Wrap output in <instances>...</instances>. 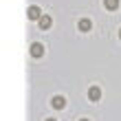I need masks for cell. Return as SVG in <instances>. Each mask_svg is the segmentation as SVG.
Instances as JSON below:
<instances>
[{"label":"cell","mask_w":121,"mask_h":121,"mask_svg":"<svg viewBox=\"0 0 121 121\" xmlns=\"http://www.w3.org/2000/svg\"><path fill=\"white\" fill-rule=\"evenodd\" d=\"M46 121H55V119H46Z\"/></svg>","instance_id":"obj_8"},{"label":"cell","mask_w":121,"mask_h":121,"mask_svg":"<svg viewBox=\"0 0 121 121\" xmlns=\"http://www.w3.org/2000/svg\"><path fill=\"white\" fill-rule=\"evenodd\" d=\"M31 53L35 55V57H40V55H42V53H44V48H42L40 44H33V46H31Z\"/></svg>","instance_id":"obj_3"},{"label":"cell","mask_w":121,"mask_h":121,"mask_svg":"<svg viewBox=\"0 0 121 121\" xmlns=\"http://www.w3.org/2000/svg\"><path fill=\"white\" fill-rule=\"evenodd\" d=\"M79 26H82L84 31H86V29H90V20H82V24H79Z\"/></svg>","instance_id":"obj_6"},{"label":"cell","mask_w":121,"mask_h":121,"mask_svg":"<svg viewBox=\"0 0 121 121\" xmlns=\"http://www.w3.org/2000/svg\"><path fill=\"white\" fill-rule=\"evenodd\" d=\"M82 121H88V119H82Z\"/></svg>","instance_id":"obj_9"},{"label":"cell","mask_w":121,"mask_h":121,"mask_svg":"<svg viewBox=\"0 0 121 121\" xmlns=\"http://www.w3.org/2000/svg\"><path fill=\"white\" fill-rule=\"evenodd\" d=\"M29 16H31V18L35 20V18L40 16V9H38V7H31V9H29Z\"/></svg>","instance_id":"obj_4"},{"label":"cell","mask_w":121,"mask_h":121,"mask_svg":"<svg viewBox=\"0 0 121 121\" xmlns=\"http://www.w3.org/2000/svg\"><path fill=\"white\" fill-rule=\"evenodd\" d=\"M40 24H42V26H44V29H46V26L51 24V20H48V18H44V20H40Z\"/></svg>","instance_id":"obj_7"},{"label":"cell","mask_w":121,"mask_h":121,"mask_svg":"<svg viewBox=\"0 0 121 121\" xmlns=\"http://www.w3.org/2000/svg\"><path fill=\"white\" fill-rule=\"evenodd\" d=\"M53 108L55 110H64V108H66V99H64V97H53Z\"/></svg>","instance_id":"obj_1"},{"label":"cell","mask_w":121,"mask_h":121,"mask_svg":"<svg viewBox=\"0 0 121 121\" xmlns=\"http://www.w3.org/2000/svg\"><path fill=\"white\" fill-rule=\"evenodd\" d=\"M88 97L92 99V101H97V99L101 97V90H99V88H90V90H88Z\"/></svg>","instance_id":"obj_2"},{"label":"cell","mask_w":121,"mask_h":121,"mask_svg":"<svg viewBox=\"0 0 121 121\" xmlns=\"http://www.w3.org/2000/svg\"><path fill=\"white\" fill-rule=\"evenodd\" d=\"M117 0H106V7H108V9H117Z\"/></svg>","instance_id":"obj_5"}]
</instances>
